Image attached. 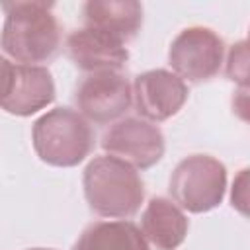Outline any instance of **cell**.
I'll use <instances>...</instances> for the list:
<instances>
[{
    "instance_id": "5b68a950",
    "label": "cell",
    "mask_w": 250,
    "mask_h": 250,
    "mask_svg": "<svg viewBox=\"0 0 250 250\" xmlns=\"http://www.w3.org/2000/svg\"><path fill=\"white\" fill-rule=\"evenodd\" d=\"M223 55L225 43L213 29L191 25L176 35L168 51V61L176 76L197 84L213 78L219 72Z\"/></svg>"
},
{
    "instance_id": "7a4b0ae2",
    "label": "cell",
    "mask_w": 250,
    "mask_h": 250,
    "mask_svg": "<svg viewBox=\"0 0 250 250\" xmlns=\"http://www.w3.org/2000/svg\"><path fill=\"white\" fill-rule=\"evenodd\" d=\"M84 195L90 209L100 217H133L145 197L139 172L117 156H96L84 170Z\"/></svg>"
},
{
    "instance_id": "6da1fadb",
    "label": "cell",
    "mask_w": 250,
    "mask_h": 250,
    "mask_svg": "<svg viewBox=\"0 0 250 250\" xmlns=\"http://www.w3.org/2000/svg\"><path fill=\"white\" fill-rule=\"evenodd\" d=\"M0 47L21 64L51 61L61 47V25L45 2H6Z\"/></svg>"
},
{
    "instance_id": "8fae6325",
    "label": "cell",
    "mask_w": 250,
    "mask_h": 250,
    "mask_svg": "<svg viewBox=\"0 0 250 250\" xmlns=\"http://www.w3.org/2000/svg\"><path fill=\"white\" fill-rule=\"evenodd\" d=\"M84 27L98 29L121 43L135 37L143 23V6L135 0L100 2L90 0L82 6Z\"/></svg>"
},
{
    "instance_id": "9c48e42d",
    "label": "cell",
    "mask_w": 250,
    "mask_h": 250,
    "mask_svg": "<svg viewBox=\"0 0 250 250\" xmlns=\"http://www.w3.org/2000/svg\"><path fill=\"white\" fill-rule=\"evenodd\" d=\"M70 61L84 72H117L129 59L125 45L98 29H74L66 37Z\"/></svg>"
},
{
    "instance_id": "ba28073f",
    "label": "cell",
    "mask_w": 250,
    "mask_h": 250,
    "mask_svg": "<svg viewBox=\"0 0 250 250\" xmlns=\"http://www.w3.org/2000/svg\"><path fill=\"white\" fill-rule=\"evenodd\" d=\"M135 107L150 121H166L176 115L188 100L186 82L170 70H146L135 78L133 84Z\"/></svg>"
},
{
    "instance_id": "52a82bcc",
    "label": "cell",
    "mask_w": 250,
    "mask_h": 250,
    "mask_svg": "<svg viewBox=\"0 0 250 250\" xmlns=\"http://www.w3.org/2000/svg\"><path fill=\"white\" fill-rule=\"evenodd\" d=\"M133 102L129 82L119 72H96L86 76L76 92L74 104L86 121L107 125L119 119Z\"/></svg>"
},
{
    "instance_id": "8992f818",
    "label": "cell",
    "mask_w": 250,
    "mask_h": 250,
    "mask_svg": "<svg viewBox=\"0 0 250 250\" xmlns=\"http://www.w3.org/2000/svg\"><path fill=\"white\" fill-rule=\"evenodd\" d=\"M102 148L111 156L129 162L133 168L146 170L164 154L162 131L146 119L125 117L115 121L102 137Z\"/></svg>"
},
{
    "instance_id": "277c9868",
    "label": "cell",
    "mask_w": 250,
    "mask_h": 250,
    "mask_svg": "<svg viewBox=\"0 0 250 250\" xmlns=\"http://www.w3.org/2000/svg\"><path fill=\"white\" fill-rule=\"evenodd\" d=\"M225 188V164L209 154H191L174 168L168 189L182 209L205 213L223 201Z\"/></svg>"
},
{
    "instance_id": "7c38bea8",
    "label": "cell",
    "mask_w": 250,
    "mask_h": 250,
    "mask_svg": "<svg viewBox=\"0 0 250 250\" xmlns=\"http://www.w3.org/2000/svg\"><path fill=\"white\" fill-rule=\"evenodd\" d=\"M143 236H146L156 250H176L188 234V217L182 209L166 197H152L141 217Z\"/></svg>"
},
{
    "instance_id": "30bf717a",
    "label": "cell",
    "mask_w": 250,
    "mask_h": 250,
    "mask_svg": "<svg viewBox=\"0 0 250 250\" xmlns=\"http://www.w3.org/2000/svg\"><path fill=\"white\" fill-rule=\"evenodd\" d=\"M55 100V84L51 72L43 66L18 64L0 107L12 115H31L47 107Z\"/></svg>"
},
{
    "instance_id": "5bb4252c",
    "label": "cell",
    "mask_w": 250,
    "mask_h": 250,
    "mask_svg": "<svg viewBox=\"0 0 250 250\" xmlns=\"http://www.w3.org/2000/svg\"><path fill=\"white\" fill-rule=\"evenodd\" d=\"M12 72H14V64L6 57L0 55V104L8 94V88L12 82Z\"/></svg>"
},
{
    "instance_id": "4fadbf2b",
    "label": "cell",
    "mask_w": 250,
    "mask_h": 250,
    "mask_svg": "<svg viewBox=\"0 0 250 250\" xmlns=\"http://www.w3.org/2000/svg\"><path fill=\"white\" fill-rule=\"evenodd\" d=\"M72 250H148V244L129 221H100L82 230Z\"/></svg>"
},
{
    "instance_id": "9a60e30c",
    "label": "cell",
    "mask_w": 250,
    "mask_h": 250,
    "mask_svg": "<svg viewBox=\"0 0 250 250\" xmlns=\"http://www.w3.org/2000/svg\"><path fill=\"white\" fill-rule=\"evenodd\" d=\"M29 250H53V248H29Z\"/></svg>"
},
{
    "instance_id": "3957f363",
    "label": "cell",
    "mask_w": 250,
    "mask_h": 250,
    "mask_svg": "<svg viewBox=\"0 0 250 250\" xmlns=\"http://www.w3.org/2000/svg\"><path fill=\"white\" fill-rule=\"evenodd\" d=\"M33 148L37 156L61 168L80 164L94 148L90 123L70 107H55L33 123Z\"/></svg>"
}]
</instances>
